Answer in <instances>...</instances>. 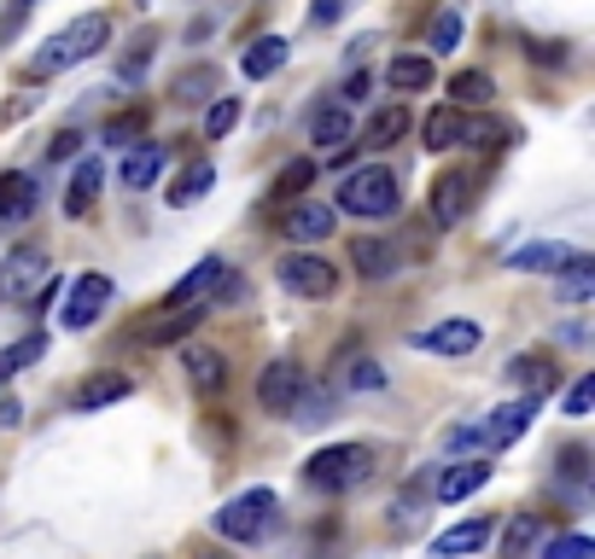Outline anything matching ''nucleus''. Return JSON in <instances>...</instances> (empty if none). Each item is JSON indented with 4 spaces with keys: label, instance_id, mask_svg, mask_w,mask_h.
Returning a JSON list of instances; mask_svg holds the SVG:
<instances>
[{
    "label": "nucleus",
    "instance_id": "obj_1",
    "mask_svg": "<svg viewBox=\"0 0 595 559\" xmlns=\"http://www.w3.org/2000/svg\"><path fill=\"white\" fill-rule=\"evenodd\" d=\"M106 41H111V12H82L76 24H65L59 35L41 41V53L30 58V76H59V71H71L82 65V58H94V53H106Z\"/></svg>",
    "mask_w": 595,
    "mask_h": 559
},
{
    "label": "nucleus",
    "instance_id": "obj_2",
    "mask_svg": "<svg viewBox=\"0 0 595 559\" xmlns=\"http://www.w3.org/2000/svg\"><path fill=\"white\" fill-rule=\"evenodd\" d=\"M397 204H403L397 175L385 170V163H362V170H351V175L339 181L333 211L357 216V222H385V216H397Z\"/></svg>",
    "mask_w": 595,
    "mask_h": 559
},
{
    "label": "nucleus",
    "instance_id": "obj_3",
    "mask_svg": "<svg viewBox=\"0 0 595 559\" xmlns=\"http://www.w3.org/2000/svg\"><path fill=\"white\" fill-rule=\"evenodd\" d=\"M368 472H374V449L368 443H327L304 461V479L327 495H344V490L368 484Z\"/></svg>",
    "mask_w": 595,
    "mask_h": 559
},
{
    "label": "nucleus",
    "instance_id": "obj_4",
    "mask_svg": "<svg viewBox=\"0 0 595 559\" xmlns=\"http://www.w3.org/2000/svg\"><path fill=\"white\" fill-rule=\"evenodd\" d=\"M275 525V490H240L234 502H222L216 513V536L222 542H257L263 530Z\"/></svg>",
    "mask_w": 595,
    "mask_h": 559
},
{
    "label": "nucleus",
    "instance_id": "obj_5",
    "mask_svg": "<svg viewBox=\"0 0 595 559\" xmlns=\"http://www.w3.org/2000/svg\"><path fill=\"white\" fill-rule=\"evenodd\" d=\"M280 286L293 298H310V303H321V298H333L339 292V268L327 262V257H316V251H293V257H280Z\"/></svg>",
    "mask_w": 595,
    "mask_h": 559
},
{
    "label": "nucleus",
    "instance_id": "obj_6",
    "mask_svg": "<svg viewBox=\"0 0 595 559\" xmlns=\"http://www.w3.org/2000/svg\"><path fill=\"white\" fill-rule=\"evenodd\" d=\"M111 292H117V286H111V275H99V268H94V275H76L71 292H65V309H59V326H71V333L94 326L111 309Z\"/></svg>",
    "mask_w": 595,
    "mask_h": 559
},
{
    "label": "nucleus",
    "instance_id": "obj_7",
    "mask_svg": "<svg viewBox=\"0 0 595 559\" xmlns=\"http://www.w3.org/2000/svg\"><path fill=\"white\" fill-rule=\"evenodd\" d=\"M543 413V397H514V402H502L490 420L479 426V443L485 449H514L525 431H531V420Z\"/></svg>",
    "mask_w": 595,
    "mask_h": 559
},
{
    "label": "nucleus",
    "instance_id": "obj_8",
    "mask_svg": "<svg viewBox=\"0 0 595 559\" xmlns=\"http://www.w3.org/2000/svg\"><path fill=\"white\" fill-rule=\"evenodd\" d=\"M333 227H339V211H333V204H321V198H293L280 211V234L293 245H321Z\"/></svg>",
    "mask_w": 595,
    "mask_h": 559
},
{
    "label": "nucleus",
    "instance_id": "obj_9",
    "mask_svg": "<svg viewBox=\"0 0 595 559\" xmlns=\"http://www.w3.org/2000/svg\"><path fill=\"white\" fill-rule=\"evenodd\" d=\"M41 275H47V257H41V245H18V251L0 262V298L30 303V298L41 292Z\"/></svg>",
    "mask_w": 595,
    "mask_h": 559
},
{
    "label": "nucleus",
    "instance_id": "obj_10",
    "mask_svg": "<svg viewBox=\"0 0 595 559\" xmlns=\"http://www.w3.org/2000/svg\"><path fill=\"white\" fill-rule=\"evenodd\" d=\"M485 344V326L479 321H438V326H421L415 333V350H426V356H474V350Z\"/></svg>",
    "mask_w": 595,
    "mask_h": 559
},
{
    "label": "nucleus",
    "instance_id": "obj_11",
    "mask_svg": "<svg viewBox=\"0 0 595 559\" xmlns=\"http://www.w3.org/2000/svg\"><path fill=\"white\" fill-rule=\"evenodd\" d=\"M181 373H188V385L199 390V397H216V390H229V356H222L216 344L188 338V350H181Z\"/></svg>",
    "mask_w": 595,
    "mask_h": 559
},
{
    "label": "nucleus",
    "instance_id": "obj_12",
    "mask_svg": "<svg viewBox=\"0 0 595 559\" xmlns=\"http://www.w3.org/2000/svg\"><path fill=\"white\" fill-rule=\"evenodd\" d=\"M467 204H474V175H467V170H444L433 181V222L438 227H456L467 216Z\"/></svg>",
    "mask_w": 595,
    "mask_h": 559
},
{
    "label": "nucleus",
    "instance_id": "obj_13",
    "mask_svg": "<svg viewBox=\"0 0 595 559\" xmlns=\"http://www.w3.org/2000/svg\"><path fill=\"white\" fill-rule=\"evenodd\" d=\"M351 262H357V275H362V280H392V275H397V262H403V251H397L392 239H380V234H357Z\"/></svg>",
    "mask_w": 595,
    "mask_h": 559
},
{
    "label": "nucleus",
    "instance_id": "obj_14",
    "mask_svg": "<svg viewBox=\"0 0 595 559\" xmlns=\"http://www.w3.org/2000/svg\"><path fill=\"white\" fill-rule=\"evenodd\" d=\"M298 385H304L298 362H269V367H263V379H257V402L269 413H286L293 397H298Z\"/></svg>",
    "mask_w": 595,
    "mask_h": 559
},
{
    "label": "nucleus",
    "instance_id": "obj_15",
    "mask_svg": "<svg viewBox=\"0 0 595 559\" xmlns=\"http://www.w3.org/2000/svg\"><path fill=\"white\" fill-rule=\"evenodd\" d=\"M490 484V461H456V466H444L438 472V502H449V507H456V502H467V495H479Z\"/></svg>",
    "mask_w": 595,
    "mask_h": 559
},
{
    "label": "nucleus",
    "instance_id": "obj_16",
    "mask_svg": "<svg viewBox=\"0 0 595 559\" xmlns=\"http://www.w3.org/2000/svg\"><path fill=\"white\" fill-rule=\"evenodd\" d=\"M508 379H514L525 397H549V390L561 385V373H555V362H549L543 350H525V356L508 362Z\"/></svg>",
    "mask_w": 595,
    "mask_h": 559
},
{
    "label": "nucleus",
    "instance_id": "obj_17",
    "mask_svg": "<svg viewBox=\"0 0 595 559\" xmlns=\"http://www.w3.org/2000/svg\"><path fill=\"white\" fill-rule=\"evenodd\" d=\"M572 257H578L572 245H561V239H538V245H520V251L508 257V268H520V275H561Z\"/></svg>",
    "mask_w": 595,
    "mask_h": 559
},
{
    "label": "nucleus",
    "instance_id": "obj_18",
    "mask_svg": "<svg viewBox=\"0 0 595 559\" xmlns=\"http://www.w3.org/2000/svg\"><path fill=\"white\" fill-rule=\"evenodd\" d=\"M408 129H415V117H408V106H380L374 117L362 122V147L385 152V147H397V140H408Z\"/></svg>",
    "mask_w": 595,
    "mask_h": 559
},
{
    "label": "nucleus",
    "instance_id": "obj_19",
    "mask_svg": "<svg viewBox=\"0 0 595 559\" xmlns=\"http://www.w3.org/2000/svg\"><path fill=\"white\" fill-rule=\"evenodd\" d=\"M490 519H461V525H449L444 536H433V559H461V553H479L490 542Z\"/></svg>",
    "mask_w": 595,
    "mask_h": 559
},
{
    "label": "nucleus",
    "instance_id": "obj_20",
    "mask_svg": "<svg viewBox=\"0 0 595 559\" xmlns=\"http://www.w3.org/2000/svg\"><path fill=\"white\" fill-rule=\"evenodd\" d=\"M467 111H456V106H438V111H426V122H421V135H426V147L433 152H449V147H467Z\"/></svg>",
    "mask_w": 595,
    "mask_h": 559
},
{
    "label": "nucleus",
    "instance_id": "obj_21",
    "mask_svg": "<svg viewBox=\"0 0 595 559\" xmlns=\"http://www.w3.org/2000/svg\"><path fill=\"white\" fill-rule=\"evenodd\" d=\"M135 390V379L129 373H88L82 379V390H76V408L82 413H94V408H111V402H123Z\"/></svg>",
    "mask_w": 595,
    "mask_h": 559
},
{
    "label": "nucleus",
    "instance_id": "obj_22",
    "mask_svg": "<svg viewBox=\"0 0 595 559\" xmlns=\"http://www.w3.org/2000/svg\"><path fill=\"white\" fill-rule=\"evenodd\" d=\"M163 152L158 140H147V147H135V152H123V186H129V193H147V186L163 175Z\"/></svg>",
    "mask_w": 595,
    "mask_h": 559
},
{
    "label": "nucleus",
    "instance_id": "obj_23",
    "mask_svg": "<svg viewBox=\"0 0 595 559\" xmlns=\"http://www.w3.org/2000/svg\"><path fill=\"white\" fill-rule=\"evenodd\" d=\"M385 88H392V94L433 88V58H426V53H397L392 65H385Z\"/></svg>",
    "mask_w": 595,
    "mask_h": 559
},
{
    "label": "nucleus",
    "instance_id": "obj_24",
    "mask_svg": "<svg viewBox=\"0 0 595 559\" xmlns=\"http://www.w3.org/2000/svg\"><path fill=\"white\" fill-rule=\"evenodd\" d=\"M35 216V181L24 170L0 175V222H30Z\"/></svg>",
    "mask_w": 595,
    "mask_h": 559
},
{
    "label": "nucleus",
    "instance_id": "obj_25",
    "mask_svg": "<svg viewBox=\"0 0 595 559\" xmlns=\"http://www.w3.org/2000/svg\"><path fill=\"white\" fill-rule=\"evenodd\" d=\"M310 140L316 147H344V140H357V117H351V106H321L316 117H310Z\"/></svg>",
    "mask_w": 595,
    "mask_h": 559
},
{
    "label": "nucleus",
    "instance_id": "obj_26",
    "mask_svg": "<svg viewBox=\"0 0 595 559\" xmlns=\"http://www.w3.org/2000/svg\"><path fill=\"white\" fill-rule=\"evenodd\" d=\"M99 181H106L99 158H82V163H76V175H71V186H65V216H88V211H94Z\"/></svg>",
    "mask_w": 595,
    "mask_h": 559
},
{
    "label": "nucleus",
    "instance_id": "obj_27",
    "mask_svg": "<svg viewBox=\"0 0 595 559\" xmlns=\"http://www.w3.org/2000/svg\"><path fill=\"white\" fill-rule=\"evenodd\" d=\"M199 321H204V309H170L163 321H152L147 333H140V344H152V350H163V344H188Z\"/></svg>",
    "mask_w": 595,
    "mask_h": 559
},
{
    "label": "nucleus",
    "instance_id": "obj_28",
    "mask_svg": "<svg viewBox=\"0 0 595 559\" xmlns=\"http://www.w3.org/2000/svg\"><path fill=\"white\" fill-rule=\"evenodd\" d=\"M555 298L561 303H589L595 298V257H572L566 268H561V280H555Z\"/></svg>",
    "mask_w": 595,
    "mask_h": 559
},
{
    "label": "nucleus",
    "instance_id": "obj_29",
    "mask_svg": "<svg viewBox=\"0 0 595 559\" xmlns=\"http://www.w3.org/2000/svg\"><path fill=\"white\" fill-rule=\"evenodd\" d=\"M286 65V41L280 35H257L252 47H245V58H240V71L252 76V82H263V76H275Z\"/></svg>",
    "mask_w": 595,
    "mask_h": 559
},
{
    "label": "nucleus",
    "instance_id": "obj_30",
    "mask_svg": "<svg viewBox=\"0 0 595 559\" xmlns=\"http://www.w3.org/2000/svg\"><path fill=\"white\" fill-rule=\"evenodd\" d=\"M211 186H216V170L199 158V163H188V175H181L163 198H170V211H188V204H199L204 193H211Z\"/></svg>",
    "mask_w": 595,
    "mask_h": 559
},
{
    "label": "nucleus",
    "instance_id": "obj_31",
    "mask_svg": "<svg viewBox=\"0 0 595 559\" xmlns=\"http://www.w3.org/2000/svg\"><path fill=\"white\" fill-rule=\"evenodd\" d=\"M449 94H456V99H449L456 111H467V106H490V99H497V82H490L485 71H456V76H449Z\"/></svg>",
    "mask_w": 595,
    "mask_h": 559
},
{
    "label": "nucleus",
    "instance_id": "obj_32",
    "mask_svg": "<svg viewBox=\"0 0 595 559\" xmlns=\"http://www.w3.org/2000/svg\"><path fill=\"white\" fill-rule=\"evenodd\" d=\"M41 356H47V333H24L18 344H7V350H0V385H7L18 367H35Z\"/></svg>",
    "mask_w": 595,
    "mask_h": 559
},
{
    "label": "nucleus",
    "instance_id": "obj_33",
    "mask_svg": "<svg viewBox=\"0 0 595 559\" xmlns=\"http://www.w3.org/2000/svg\"><path fill=\"white\" fill-rule=\"evenodd\" d=\"M310 186H316V158H293V163L275 175L269 193H275V198H298V193H310Z\"/></svg>",
    "mask_w": 595,
    "mask_h": 559
},
{
    "label": "nucleus",
    "instance_id": "obj_34",
    "mask_svg": "<svg viewBox=\"0 0 595 559\" xmlns=\"http://www.w3.org/2000/svg\"><path fill=\"white\" fill-rule=\"evenodd\" d=\"M538 530H543L538 513H514V519H508V530H502V559H520L531 542H538Z\"/></svg>",
    "mask_w": 595,
    "mask_h": 559
},
{
    "label": "nucleus",
    "instance_id": "obj_35",
    "mask_svg": "<svg viewBox=\"0 0 595 559\" xmlns=\"http://www.w3.org/2000/svg\"><path fill=\"white\" fill-rule=\"evenodd\" d=\"M234 122H240V99L234 94H216L211 111H204V140H229Z\"/></svg>",
    "mask_w": 595,
    "mask_h": 559
},
{
    "label": "nucleus",
    "instance_id": "obj_36",
    "mask_svg": "<svg viewBox=\"0 0 595 559\" xmlns=\"http://www.w3.org/2000/svg\"><path fill=\"white\" fill-rule=\"evenodd\" d=\"M426 47H433V53H456V47H461V12H456V7H444V12L433 18V35H426Z\"/></svg>",
    "mask_w": 595,
    "mask_h": 559
},
{
    "label": "nucleus",
    "instance_id": "obj_37",
    "mask_svg": "<svg viewBox=\"0 0 595 559\" xmlns=\"http://www.w3.org/2000/svg\"><path fill=\"white\" fill-rule=\"evenodd\" d=\"M344 385L351 390H385V367L374 356H351L344 362Z\"/></svg>",
    "mask_w": 595,
    "mask_h": 559
},
{
    "label": "nucleus",
    "instance_id": "obj_38",
    "mask_svg": "<svg viewBox=\"0 0 595 559\" xmlns=\"http://www.w3.org/2000/svg\"><path fill=\"white\" fill-rule=\"evenodd\" d=\"M595 553V542L584 530H566V536H549L543 542V559H589Z\"/></svg>",
    "mask_w": 595,
    "mask_h": 559
},
{
    "label": "nucleus",
    "instance_id": "obj_39",
    "mask_svg": "<svg viewBox=\"0 0 595 559\" xmlns=\"http://www.w3.org/2000/svg\"><path fill=\"white\" fill-rule=\"evenodd\" d=\"M211 88H216V71L211 65H193V71L176 76V99H211Z\"/></svg>",
    "mask_w": 595,
    "mask_h": 559
},
{
    "label": "nucleus",
    "instance_id": "obj_40",
    "mask_svg": "<svg viewBox=\"0 0 595 559\" xmlns=\"http://www.w3.org/2000/svg\"><path fill=\"white\" fill-rule=\"evenodd\" d=\"M589 408H595V373H584V379L566 390V413H589Z\"/></svg>",
    "mask_w": 595,
    "mask_h": 559
},
{
    "label": "nucleus",
    "instance_id": "obj_41",
    "mask_svg": "<svg viewBox=\"0 0 595 559\" xmlns=\"http://www.w3.org/2000/svg\"><path fill=\"white\" fill-rule=\"evenodd\" d=\"M584 472H589V454L572 443V449H561V479L566 484H584Z\"/></svg>",
    "mask_w": 595,
    "mask_h": 559
},
{
    "label": "nucleus",
    "instance_id": "obj_42",
    "mask_svg": "<svg viewBox=\"0 0 595 559\" xmlns=\"http://www.w3.org/2000/svg\"><path fill=\"white\" fill-rule=\"evenodd\" d=\"M344 7H351V0H310V24H316V30L339 24V18H344Z\"/></svg>",
    "mask_w": 595,
    "mask_h": 559
},
{
    "label": "nucleus",
    "instance_id": "obj_43",
    "mask_svg": "<svg viewBox=\"0 0 595 559\" xmlns=\"http://www.w3.org/2000/svg\"><path fill=\"white\" fill-rule=\"evenodd\" d=\"M147 58H152V47H147V41H140V47H135V53H129V58H123V65H117V76H123V82H135L140 71H147Z\"/></svg>",
    "mask_w": 595,
    "mask_h": 559
},
{
    "label": "nucleus",
    "instance_id": "obj_44",
    "mask_svg": "<svg viewBox=\"0 0 595 559\" xmlns=\"http://www.w3.org/2000/svg\"><path fill=\"white\" fill-rule=\"evenodd\" d=\"M140 129V111H129V117H111L106 122V140H111V147H123V135H135Z\"/></svg>",
    "mask_w": 595,
    "mask_h": 559
},
{
    "label": "nucleus",
    "instance_id": "obj_45",
    "mask_svg": "<svg viewBox=\"0 0 595 559\" xmlns=\"http://www.w3.org/2000/svg\"><path fill=\"white\" fill-rule=\"evenodd\" d=\"M47 152H53V158H76V152H82V135H76V129L53 135V147H47Z\"/></svg>",
    "mask_w": 595,
    "mask_h": 559
},
{
    "label": "nucleus",
    "instance_id": "obj_46",
    "mask_svg": "<svg viewBox=\"0 0 595 559\" xmlns=\"http://www.w3.org/2000/svg\"><path fill=\"white\" fill-rule=\"evenodd\" d=\"M531 58H538V65H561V41H531Z\"/></svg>",
    "mask_w": 595,
    "mask_h": 559
},
{
    "label": "nucleus",
    "instance_id": "obj_47",
    "mask_svg": "<svg viewBox=\"0 0 595 559\" xmlns=\"http://www.w3.org/2000/svg\"><path fill=\"white\" fill-rule=\"evenodd\" d=\"M368 88H374V76H368V71H357L351 82H344V99H339V106H351V99H362Z\"/></svg>",
    "mask_w": 595,
    "mask_h": 559
},
{
    "label": "nucleus",
    "instance_id": "obj_48",
    "mask_svg": "<svg viewBox=\"0 0 595 559\" xmlns=\"http://www.w3.org/2000/svg\"><path fill=\"white\" fill-rule=\"evenodd\" d=\"M18 420H24V408H18V397L0 390V426H18Z\"/></svg>",
    "mask_w": 595,
    "mask_h": 559
},
{
    "label": "nucleus",
    "instance_id": "obj_49",
    "mask_svg": "<svg viewBox=\"0 0 595 559\" xmlns=\"http://www.w3.org/2000/svg\"><path fill=\"white\" fill-rule=\"evenodd\" d=\"M449 449H479V426H461V431H449Z\"/></svg>",
    "mask_w": 595,
    "mask_h": 559
},
{
    "label": "nucleus",
    "instance_id": "obj_50",
    "mask_svg": "<svg viewBox=\"0 0 595 559\" xmlns=\"http://www.w3.org/2000/svg\"><path fill=\"white\" fill-rule=\"evenodd\" d=\"M204 559H222V553H204Z\"/></svg>",
    "mask_w": 595,
    "mask_h": 559
}]
</instances>
